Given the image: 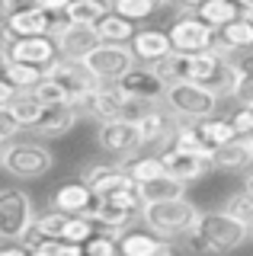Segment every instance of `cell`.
Returning a JSON list of instances; mask_svg holds the SVG:
<instances>
[{"mask_svg":"<svg viewBox=\"0 0 253 256\" xmlns=\"http://www.w3.org/2000/svg\"><path fill=\"white\" fill-rule=\"evenodd\" d=\"M240 16H247V20L253 22V4L247 0V4H240Z\"/></svg>","mask_w":253,"mask_h":256,"instance_id":"cell-45","label":"cell"},{"mask_svg":"<svg viewBox=\"0 0 253 256\" xmlns=\"http://www.w3.org/2000/svg\"><path fill=\"white\" fill-rule=\"evenodd\" d=\"M4 80L16 93H29V90H36V86L45 80V70L42 68H29V64H6V68H4Z\"/></svg>","mask_w":253,"mask_h":256,"instance_id":"cell-32","label":"cell"},{"mask_svg":"<svg viewBox=\"0 0 253 256\" xmlns=\"http://www.w3.org/2000/svg\"><path fill=\"white\" fill-rule=\"evenodd\" d=\"M128 48L135 54V61H141L144 68H157V64H164L173 54V45L164 29H138Z\"/></svg>","mask_w":253,"mask_h":256,"instance_id":"cell-18","label":"cell"},{"mask_svg":"<svg viewBox=\"0 0 253 256\" xmlns=\"http://www.w3.org/2000/svg\"><path fill=\"white\" fill-rule=\"evenodd\" d=\"M36 221V205L22 189H0V240L22 244Z\"/></svg>","mask_w":253,"mask_h":256,"instance_id":"cell-7","label":"cell"},{"mask_svg":"<svg viewBox=\"0 0 253 256\" xmlns=\"http://www.w3.org/2000/svg\"><path fill=\"white\" fill-rule=\"evenodd\" d=\"M0 256H32V253H29L26 244H10L6 240V244H0Z\"/></svg>","mask_w":253,"mask_h":256,"instance_id":"cell-41","label":"cell"},{"mask_svg":"<svg viewBox=\"0 0 253 256\" xmlns=\"http://www.w3.org/2000/svg\"><path fill=\"white\" fill-rule=\"evenodd\" d=\"M96 234L93 221L86 218H70V214H61V212H48V214H38L29 228V237H38V240H61V244H70V246H84L86 240Z\"/></svg>","mask_w":253,"mask_h":256,"instance_id":"cell-8","label":"cell"},{"mask_svg":"<svg viewBox=\"0 0 253 256\" xmlns=\"http://www.w3.org/2000/svg\"><path fill=\"white\" fill-rule=\"evenodd\" d=\"M80 250H84V256H118V237L106 234V230H96Z\"/></svg>","mask_w":253,"mask_h":256,"instance_id":"cell-38","label":"cell"},{"mask_svg":"<svg viewBox=\"0 0 253 256\" xmlns=\"http://www.w3.org/2000/svg\"><path fill=\"white\" fill-rule=\"evenodd\" d=\"M138 196L144 205H157V202H173V198H186V182L173 180V176H157L151 182H141Z\"/></svg>","mask_w":253,"mask_h":256,"instance_id":"cell-26","label":"cell"},{"mask_svg":"<svg viewBox=\"0 0 253 256\" xmlns=\"http://www.w3.org/2000/svg\"><path fill=\"white\" fill-rule=\"evenodd\" d=\"M218 93H212L208 86H196V84H167V106L176 118H189V122H205L215 116L218 109Z\"/></svg>","mask_w":253,"mask_h":256,"instance_id":"cell-5","label":"cell"},{"mask_svg":"<svg viewBox=\"0 0 253 256\" xmlns=\"http://www.w3.org/2000/svg\"><path fill=\"white\" fill-rule=\"evenodd\" d=\"M0 52H4L6 64H29V68L48 70L58 61V48H54L52 36L38 38H10V32L0 26Z\"/></svg>","mask_w":253,"mask_h":256,"instance_id":"cell-9","label":"cell"},{"mask_svg":"<svg viewBox=\"0 0 253 256\" xmlns=\"http://www.w3.org/2000/svg\"><path fill=\"white\" fill-rule=\"evenodd\" d=\"M32 96H36V100H38V102H42V106H45V109H58V106H70V100H68V93H64V90H61V86H58V84H54V80H48V77H45V80H42V84H38V86H36V90H32Z\"/></svg>","mask_w":253,"mask_h":256,"instance_id":"cell-37","label":"cell"},{"mask_svg":"<svg viewBox=\"0 0 253 256\" xmlns=\"http://www.w3.org/2000/svg\"><path fill=\"white\" fill-rule=\"evenodd\" d=\"M218 42L228 48L231 54H240V52H253V22L247 16L234 20L231 26H224L218 32Z\"/></svg>","mask_w":253,"mask_h":256,"instance_id":"cell-29","label":"cell"},{"mask_svg":"<svg viewBox=\"0 0 253 256\" xmlns=\"http://www.w3.org/2000/svg\"><path fill=\"white\" fill-rule=\"evenodd\" d=\"M80 64L96 84L112 86L128 74V70H135V54H132L128 45H102L100 42Z\"/></svg>","mask_w":253,"mask_h":256,"instance_id":"cell-6","label":"cell"},{"mask_svg":"<svg viewBox=\"0 0 253 256\" xmlns=\"http://www.w3.org/2000/svg\"><path fill=\"white\" fill-rule=\"evenodd\" d=\"M247 148H250V157H253V138H247Z\"/></svg>","mask_w":253,"mask_h":256,"instance_id":"cell-47","label":"cell"},{"mask_svg":"<svg viewBox=\"0 0 253 256\" xmlns=\"http://www.w3.org/2000/svg\"><path fill=\"white\" fill-rule=\"evenodd\" d=\"M176 244L154 237L151 230H128L118 237V256H173Z\"/></svg>","mask_w":253,"mask_h":256,"instance_id":"cell-20","label":"cell"},{"mask_svg":"<svg viewBox=\"0 0 253 256\" xmlns=\"http://www.w3.org/2000/svg\"><path fill=\"white\" fill-rule=\"evenodd\" d=\"M0 26L10 32V38H38V36H54V32L64 26V20H61V16L42 13L32 4H22L20 10L13 13L10 20H4Z\"/></svg>","mask_w":253,"mask_h":256,"instance_id":"cell-11","label":"cell"},{"mask_svg":"<svg viewBox=\"0 0 253 256\" xmlns=\"http://www.w3.org/2000/svg\"><path fill=\"white\" fill-rule=\"evenodd\" d=\"M160 164H164V170H167V176H173V180H180V182H186V186L212 170V164H205V160L186 157V154H173V150H164V154H160Z\"/></svg>","mask_w":253,"mask_h":256,"instance_id":"cell-24","label":"cell"},{"mask_svg":"<svg viewBox=\"0 0 253 256\" xmlns=\"http://www.w3.org/2000/svg\"><path fill=\"white\" fill-rule=\"evenodd\" d=\"M45 77L54 80V84L61 86V90L68 93L70 106H77V102L84 100L86 93L96 86V80H93L90 74L84 70V64H70V61H54L48 70H45Z\"/></svg>","mask_w":253,"mask_h":256,"instance_id":"cell-17","label":"cell"},{"mask_svg":"<svg viewBox=\"0 0 253 256\" xmlns=\"http://www.w3.org/2000/svg\"><path fill=\"white\" fill-rule=\"evenodd\" d=\"M54 48H58V61H70V64H80L86 54L93 52V48L100 45L96 32L86 29V26H61L54 32Z\"/></svg>","mask_w":253,"mask_h":256,"instance_id":"cell-16","label":"cell"},{"mask_svg":"<svg viewBox=\"0 0 253 256\" xmlns=\"http://www.w3.org/2000/svg\"><path fill=\"white\" fill-rule=\"evenodd\" d=\"M164 4H157V0H116L109 10H112L116 16H122V20H128L132 26L135 22H141V20H148L151 13H157Z\"/></svg>","mask_w":253,"mask_h":256,"instance_id":"cell-35","label":"cell"},{"mask_svg":"<svg viewBox=\"0 0 253 256\" xmlns=\"http://www.w3.org/2000/svg\"><path fill=\"white\" fill-rule=\"evenodd\" d=\"M250 148H247V141H231V144H224V148H218L215 150V157H212V166H218V170H228V173H240V170H247L250 166Z\"/></svg>","mask_w":253,"mask_h":256,"instance_id":"cell-30","label":"cell"},{"mask_svg":"<svg viewBox=\"0 0 253 256\" xmlns=\"http://www.w3.org/2000/svg\"><path fill=\"white\" fill-rule=\"evenodd\" d=\"M96 144L106 150V154L122 157V160H128L132 154H138V150L144 148L141 128L132 125V122H102L96 128Z\"/></svg>","mask_w":253,"mask_h":256,"instance_id":"cell-13","label":"cell"},{"mask_svg":"<svg viewBox=\"0 0 253 256\" xmlns=\"http://www.w3.org/2000/svg\"><path fill=\"white\" fill-rule=\"evenodd\" d=\"M122 106H125V96L116 90V84H112V86L96 84L74 109L80 112V116L100 118V125H102V122H118V118H122Z\"/></svg>","mask_w":253,"mask_h":256,"instance_id":"cell-15","label":"cell"},{"mask_svg":"<svg viewBox=\"0 0 253 256\" xmlns=\"http://www.w3.org/2000/svg\"><path fill=\"white\" fill-rule=\"evenodd\" d=\"M244 192L253 196V170H244Z\"/></svg>","mask_w":253,"mask_h":256,"instance_id":"cell-44","label":"cell"},{"mask_svg":"<svg viewBox=\"0 0 253 256\" xmlns=\"http://www.w3.org/2000/svg\"><path fill=\"white\" fill-rule=\"evenodd\" d=\"M192 230L202 237V244L208 246L212 256L231 253L237 246H244L250 237V228H244L240 221H234L224 212H199V221H196Z\"/></svg>","mask_w":253,"mask_h":256,"instance_id":"cell-3","label":"cell"},{"mask_svg":"<svg viewBox=\"0 0 253 256\" xmlns=\"http://www.w3.org/2000/svg\"><path fill=\"white\" fill-rule=\"evenodd\" d=\"M138 128H141V141H144V148H148V144H160V154H164V150L170 148L173 134L180 132V122H176V116H173L167 106H154L151 116H148Z\"/></svg>","mask_w":253,"mask_h":256,"instance_id":"cell-19","label":"cell"},{"mask_svg":"<svg viewBox=\"0 0 253 256\" xmlns=\"http://www.w3.org/2000/svg\"><path fill=\"white\" fill-rule=\"evenodd\" d=\"M22 4H16V0H0V20H10L13 13L20 10Z\"/></svg>","mask_w":253,"mask_h":256,"instance_id":"cell-43","label":"cell"},{"mask_svg":"<svg viewBox=\"0 0 253 256\" xmlns=\"http://www.w3.org/2000/svg\"><path fill=\"white\" fill-rule=\"evenodd\" d=\"M144 212V202H141L138 189L135 192H122V196L112 198H93L90 212L84 214L86 221H93V228H106V234L122 237V230H132V224L141 218Z\"/></svg>","mask_w":253,"mask_h":256,"instance_id":"cell-2","label":"cell"},{"mask_svg":"<svg viewBox=\"0 0 253 256\" xmlns=\"http://www.w3.org/2000/svg\"><path fill=\"white\" fill-rule=\"evenodd\" d=\"M16 96V90H13L10 84H6L4 77H0V106H10V100Z\"/></svg>","mask_w":253,"mask_h":256,"instance_id":"cell-42","label":"cell"},{"mask_svg":"<svg viewBox=\"0 0 253 256\" xmlns=\"http://www.w3.org/2000/svg\"><path fill=\"white\" fill-rule=\"evenodd\" d=\"M93 32H96V38L102 45H128L132 38H135V26H132L128 20H122V16H116L112 10H109L102 20L93 26Z\"/></svg>","mask_w":253,"mask_h":256,"instance_id":"cell-27","label":"cell"},{"mask_svg":"<svg viewBox=\"0 0 253 256\" xmlns=\"http://www.w3.org/2000/svg\"><path fill=\"white\" fill-rule=\"evenodd\" d=\"M192 16L199 22H205L212 32H221L224 26H231L234 20H240V6L231 4V0H205L192 10Z\"/></svg>","mask_w":253,"mask_h":256,"instance_id":"cell-23","label":"cell"},{"mask_svg":"<svg viewBox=\"0 0 253 256\" xmlns=\"http://www.w3.org/2000/svg\"><path fill=\"white\" fill-rule=\"evenodd\" d=\"M141 221L148 224V230H151L154 237L176 244L183 234H189V230L196 228V221H199V208L189 202V198L157 202V205H144V212H141Z\"/></svg>","mask_w":253,"mask_h":256,"instance_id":"cell-1","label":"cell"},{"mask_svg":"<svg viewBox=\"0 0 253 256\" xmlns=\"http://www.w3.org/2000/svg\"><path fill=\"white\" fill-rule=\"evenodd\" d=\"M228 122H231L234 134H237L240 141L253 138V106H250V109H247V106H237L231 116H228Z\"/></svg>","mask_w":253,"mask_h":256,"instance_id":"cell-39","label":"cell"},{"mask_svg":"<svg viewBox=\"0 0 253 256\" xmlns=\"http://www.w3.org/2000/svg\"><path fill=\"white\" fill-rule=\"evenodd\" d=\"M228 100H237L240 106H247V109H250V106H253V77H240V80H237Z\"/></svg>","mask_w":253,"mask_h":256,"instance_id":"cell-40","label":"cell"},{"mask_svg":"<svg viewBox=\"0 0 253 256\" xmlns=\"http://www.w3.org/2000/svg\"><path fill=\"white\" fill-rule=\"evenodd\" d=\"M6 109L13 112V118L20 122V128H32L38 118H42V112H45V106L32 96V90H29V93H16Z\"/></svg>","mask_w":253,"mask_h":256,"instance_id":"cell-33","label":"cell"},{"mask_svg":"<svg viewBox=\"0 0 253 256\" xmlns=\"http://www.w3.org/2000/svg\"><path fill=\"white\" fill-rule=\"evenodd\" d=\"M125 173H128V180L135 182V186H141V182H151V180H157V176H164L167 170H164L160 157L141 154V157H128V164H125Z\"/></svg>","mask_w":253,"mask_h":256,"instance_id":"cell-34","label":"cell"},{"mask_svg":"<svg viewBox=\"0 0 253 256\" xmlns=\"http://www.w3.org/2000/svg\"><path fill=\"white\" fill-rule=\"evenodd\" d=\"M116 90L128 100H144V102H160L167 96V80L157 74L154 68H135L128 70L122 80L116 84Z\"/></svg>","mask_w":253,"mask_h":256,"instance_id":"cell-14","label":"cell"},{"mask_svg":"<svg viewBox=\"0 0 253 256\" xmlns=\"http://www.w3.org/2000/svg\"><path fill=\"white\" fill-rule=\"evenodd\" d=\"M167 38L173 45V54H202V52H212V48H215L218 32H212L205 22L196 20L192 13H183L170 22Z\"/></svg>","mask_w":253,"mask_h":256,"instance_id":"cell-10","label":"cell"},{"mask_svg":"<svg viewBox=\"0 0 253 256\" xmlns=\"http://www.w3.org/2000/svg\"><path fill=\"white\" fill-rule=\"evenodd\" d=\"M224 214H231L234 221H240L244 228H253V196H247V192H234V196H228L224 208H221Z\"/></svg>","mask_w":253,"mask_h":256,"instance_id":"cell-36","label":"cell"},{"mask_svg":"<svg viewBox=\"0 0 253 256\" xmlns=\"http://www.w3.org/2000/svg\"><path fill=\"white\" fill-rule=\"evenodd\" d=\"M80 182L93 192V198H112V196L138 189L135 182L128 180L125 166H116V164H90L80 173Z\"/></svg>","mask_w":253,"mask_h":256,"instance_id":"cell-12","label":"cell"},{"mask_svg":"<svg viewBox=\"0 0 253 256\" xmlns=\"http://www.w3.org/2000/svg\"><path fill=\"white\" fill-rule=\"evenodd\" d=\"M77 118H80V112L74 106H58V109H45L42 118L29 128V132L36 134V138L42 141H54V138H64L70 128L77 125Z\"/></svg>","mask_w":253,"mask_h":256,"instance_id":"cell-21","label":"cell"},{"mask_svg":"<svg viewBox=\"0 0 253 256\" xmlns=\"http://www.w3.org/2000/svg\"><path fill=\"white\" fill-rule=\"evenodd\" d=\"M192 128H196L199 141L212 150V154H215L218 148H224V144L237 141V134H234V128H231L228 118H215V116H212V118H205V122H196Z\"/></svg>","mask_w":253,"mask_h":256,"instance_id":"cell-28","label":"cell"},{"mask_svg":"<svg viewBox=\"0 0 253 256\" xmlns=\"http://www.w3.org/2000/svg\"><path fill=\"white\" fill-rule=\"evenodd\" d=\"M52 205H54V212H61V214L84 218V214L90 212V205H93V192L86 189L84 182H64V186L54 189Z\"/></svg>","mask_w":253,"mask_h":256,"instance_id":"cell-22","label":"cell"},{"mask_svg":"<svg viewBox=\"0 0 253 256\" xmlns=\"http://www.w3.org/2000/svg\"><path fill=\"white\" fill-rule=\"evenodd\" d=\"M4 68H6V58H4V52H0V77H4Z\"/></svg>","mask_w":253,"mask_h":256,"instance_id":"cell-46","label":"cell"},{"mask_svg":"<svg viewBox=\"0 0 253 256\" xmlns=\"http://www.w3.org/2000/svg\"><path fill=\"white\" fill-rule=\"evenodd\" d=\"M167 150H173V154H186V157H199V160H205V164H212V150L205 148V144L199 141V134H196V128L192 125H180V132L173 134V141H170V148Z\"/></svg>","mask_w":253,"mask_h":256,"instance_id":"cell-31","label":"cell"},{"mask_svg":"<svg viewBox=\"0 0 253 256\" xmlns=\"http://www.w3.org/2000/svg\"><path fill=\"white\" fill-rule=\"evenodd\" d=\"M106 13H109V4H102V0H70V4H64V10H61V20L68 26L93 29Z\"/></svg>","mask_w":253,"mask_h":256,"instance_id":"cell-25","label":"cell"},{"mask_svg":"<svg viewBox=\"0 0 253 256\" xmlns=\"http://www.w3.org/2000/svg\"><path fill=\"white\" fill-rule=\"evenodd\" d=\"M0 166L16 180H38L54 166V157L42 141H10L0 150Z\"/></svg>","mask_w":253,"mask_h":256,"instance_id":"cell-4","label":"cell"}]
</instances>
